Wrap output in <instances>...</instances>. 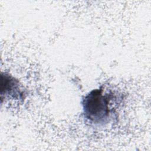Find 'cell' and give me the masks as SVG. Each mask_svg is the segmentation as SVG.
<instances>
[{
    "label": "cell",
    "mask_w": 151,
    "mask_h": 151,
    "mask_svg": "<svg viewBox=\"0 0 151 151\" xmlns=\"http://www.w3.org/2000/svg\"><path fill=\"white\" fill-rule=\"evenodd\" d=\"M113 94L102 88L94 89L82 99L83 114L85 121L94 126H104L113 118Z\"/></svg>",
    "instance_id": "obj_1"
},
{
    "label": "cell",
    "mask_w": 151,
    "mask_h": 151,
    "mask_svg": "<svg viewBox=\"0 0 151 151\" xmlns=\"http://www.w3.org/2000/svg\"><path fill=\"white\" fill-rule=\"evenodd\" d=\"M1 96L12 97L14 99H24L25 92L19 81L7 73H1Z\"/></svg>",
    "instance_id": "obj_2"
}]
</instances>
